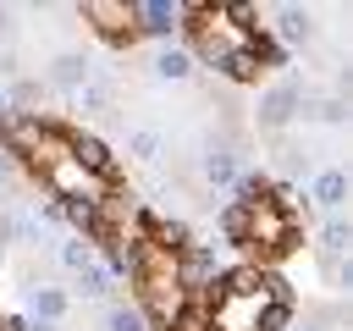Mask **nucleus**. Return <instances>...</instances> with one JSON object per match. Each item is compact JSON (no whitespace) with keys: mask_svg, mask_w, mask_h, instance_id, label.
Instances as JSON below:
<instances>
[{"mask_svg":"<svg viewBox=\"0 0 353 331\" xmlns=\"http://www.w3.org/2000/svg\"><path fill=\"white\" fill-rule=\"evenodd\" d=\"M182 17H188V39H193L199 61L221 66V72L237 77V83H254V77L270 72L276 55H270V44L259 39L248 6H182Z\"/></svg>","mask_w":353,"mask_h":331,"instance_id":"f257e3e1","label":"nucleus"},{"mask_svg":"<svg viewBox=\"0 0 353 331\" xmlns=\"http://www.w3.org/2000/svg\"><path fill=\"white\" fill-rule=\"evenodd\" d=\"M232 171H237V166H232V154H226V149H210L204 177H210V182H232Z\"/></svg>","mask_w":353,"mask_h":331,"instance_id":"f8f14e48","label":"nucleus"},{"mask_svg":"<svg viewBox=\"0 0 353 331\" xmlns=\"http://www.w3.org/2000/svg\"><path fill=\"white\" fill-rule=\"evenodd\" d=\"M83 77H88V61L83 55H61L55 61V83H83Z\"/></svg>","mask_w":353,"mask_h":331,"instance_id":"9b49d317","label":"nucleus"},{"mask_svg":"<svg viewBox=\"0 0 353 331\" xmlns=\"http://www.w3.org/2000/svg\"><path fill=\"white\" fill-rule=\"evenodd\" d=\"M314 199H320L325 210H336V204L347 199V177H342V171H325V177L314 182Z\"/></svg>","mask_w":353,"mask_h":331,"instance_id":"6e6552de","label":"nucleus"},{"mask_svg":"<svg viewBox=\"0 0 353 331\" xmlns=\"http://www.w3.org/2000/svg\"><path fill=\"white\" fill-rule=\"evenodd\" d=\"M83 17H88V22H94L105 39H116V44L138 33V17H132V6H121V0H88V6H83Z\"/></svg>","mask_w":353,"mask_h":331,"instance_id":"39448f33","label":"nucleus"},{"mask_svg":"<svg viewBox=\"0 0 353 331\" xmlns=\"http://www.w3.org/2000/svg\"><path fill=\"white\" fill-rule=\"evenodd\" d=\"M292 105H303V94H298V83H281V88H270L265 94V105H259V121H287L292 116Z\"/></svg>","mask_w":353,"mask_h":331,"instance_id":"423d86ee","label":"nucleus"},{"mask_svg":"<svg viewBox=\"0 0 353 331\" xmlns=\"http://www.w3.org/2000/svg\"><path fill=\"white\" fill-rule=\"evenodd\" d=\"M199 331H281L287 325V298L281 281L265 276L259 265H237L215 276V287L199 298Z\"/></svg>","mask_w":353,"mask_h":331,"instance_id":"f03ea898","label":"nucleus"},{"mask_svg":"<svg viewBox=\"0 0 353 331\" xmlns=\"http://www.w3.org/2000/svg\"><path fill=\"white\" fill-rule=\"evenodd\" d=\"M221 226H226L232 243L254 248L259 259H281V254L298 248V210L281 193L259 188V177H243L237 182V210H226Z\"/></svg>","mask_w":353,"mask_h":331,"instance_id":"20e7f679","label":"nucleus"},{"mask_svg":"<svg viewBox=\"0 0 353 331\" xmlns=\"http://www.w3.org/2000/svg\"><path fill=\"white\" fill-rule=\"evenodd\" d=\"M110 331H143V314H138V309H121V303H116V309H110Z\"/></svg>","mask_w":353,"mask_h":331,"instance_id":"4468645a","label":"nucleus"},{"mask_svg":"<svg viewBox=\"0 0 353 331\" xmlns=\"http://www.w3.org/2000/svg\"><path fill=\"white\" fill-rule=\"evenodd\" d=\"M132 149H138V154H154L160 143H154V132H138V138H132Z\"/></svg>","mask_w":353,"mask_h":331,"instance_id":"2eb2a0df","label":"nucleus"},{"mask_svg":"<svg viewBox=\"0 0 353 331\" xmlns=\"http://www.w3.org/2000/svg\"><path fill=\"white\" fill-rule=\"evenodd\" d=\"M132 17H138L143 33H171L176 17H182V6H160V0H149V6H132Z\"/></svg>","mask_w":353,"mask_h":331,"instance_id":"0eeeda50","label":"nucleus"},{"mask_svg":"<svg viewBox=\"0 0 353 331\" xmlns=\"http://www.w3.org/2000/svg\"><path fill=\"white\" fill-rule=\"evenodd\" d=\"M276 33H281L287 44H298V39L309 33V11H298V6H287V11L276 17Z\"/></svg>","mask_w":353,"mask_h":331,"instance_id":"1a4fd4ad","label":"nucleus"},{"mask_svg":"<svg viewBox=\"0 0 353 331\" xmlns=\"http://www.w3.org/2000/svg\"><path fill=\"white\" fill-rule=\"evenodd\" d=\"M154 72H160V77H188V55H182V50H165V55L154 61Z\"/></svg>","mask_w":353,"mask_h":331,"instance_id":"ddd939ff","label":"nucleus"},{"mask_svg":"<svg viewBox=\"0 0 353 331\" xmlns=\"http://www.w3.org/2000/svg\"><path fill=\"white\" fill-rule=\"evenodd\" d=\"M127 270H132V287H138L143 314H149L160 331H182V320H188V287H182V232H171V226H149V232L132 243Z\"/></svg>","mask_w":353,"mask_h":331,"instance_id":"7ed1b4c3","label":"nucleus"},{"mask_svg":"<svg viewBox=\"0 0 353 331\" xmlns=\"http://www.w3.org/2000/svg\"><path fill=\"white\" fill-rule=\"evenodd\" d=\"M61 309H66V298H61L55 287H39V292H33V314H39V320H55Z\"/></svg>","mask_w":353,"mask_h":331,"instance_id":"9d476101","label":"nucleus"}]
</instances>
